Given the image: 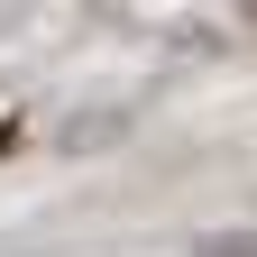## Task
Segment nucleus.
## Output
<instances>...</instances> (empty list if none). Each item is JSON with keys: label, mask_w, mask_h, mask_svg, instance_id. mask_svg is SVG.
<instances>
[{"label": "nucleus", "mask_w": 257, "mask_h": 257, "mask_svg": "<svg viewBox=\"0 0 257 257\" xmlns=\"http://www.w3.org/2000/svg\"><path fill=\"white\" fill-rule=\"evenodd\" d=\"M193 257H257V239H202Z\"/></svg>", "instance_id": "1"}, {"label": "nucleus", "mask_w": 257, "mask_h": 257, "mask_svg": "<svg viewBox=\"0 0 257 257\" xmlns=\"http://www.w3.org/2000/svg\"><path fill=\"white\" fill-rule=\"evenodd\" d=\"M248 19H257V0H248Z\"/></svg>", "instance_id": "2"}]
</instances>
